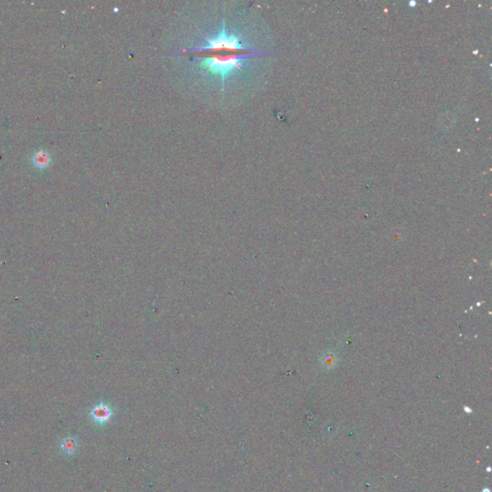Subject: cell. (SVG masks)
Wrapping results in <instances>:
<instances>
[{"label":"cell","mask_w":492,"mask_h":492,"mask_svg":"<svg viewBox=\"0 0 492 492\" xmlns=\"http://www.w3.org/2000/svg\"><path fill=\"white\" fill-rule=\"evenodd\" d=\"M207 49H228V50H246V48L241 43V39L237 37L234 34H228L226 33L225 26L223 25V28L219 34L212 38H207L206 42L200 49H197L196 51H202ZM249 50V49H247Z\"/></svg>","instance_id":"7a4b0ae2"},{"label":"cell","mask_w":492,"mask_h":492,"mask_svg":"<svg viewBox=\"0 0 492 492\" xmlns=\"http://www.w3.org/2000/svg\"><path fill=\"white\" fill-rule=\"evenodd\" d=\"M50 163V156L46 151H39L33 157V164L38 168H44Z\"/></svg>","instance_id":"277c9868"},{"label":"cell","mask_w":492,"mask_h":492,"mask_svg":"<svg viewBox=\"0 0 492 492\" xmlns=\"http://www.w3.org/2000/svg\"><path fill=\"white\" fill-rule=\"evenodd\" d=\"M249 54L241 55H229V56H210L201 58L200 67L207 69L213 75L220 76L224 80L233 71L241 69L245 59L249 57Z\"/></svg>","instance_id":"6da1fadb"},{"label":"cell","mask_w":492,"mask_h":492,"mask_svg":"<svg viewBox=\"0 0 492 492\" xmlns=\"http://www.w3.org/2000/svg\"><path fill=\"white\" fill-rule=\"evenodd\" d=\"M61 448H62V451L64 453L68 454V455L73 454L76 451V448H77L76 440L74 438H71V437L66 438V439L63 440Z\"/></svg>","instance_id":"5b68a950"},{"label":"cell","mask_w":492,"mask_h":492,"mask_svg":"<svg viewBox=\"0 0 492 492\" xmlns=\"http://www.w3.org/2000/svg\"><path fill=\"white\" fill-rule=\"evenodd\" d=\"M91 415H92L95 422L99 423V424H103V423H106L107 421L110 420V418L112 416V410L106 404H99V405L96 406L92 410Z\"/></svg>","instance_id":"3957f363"}]
</instances>
